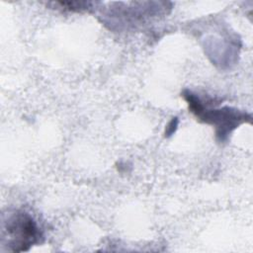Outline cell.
Instances as JSON below:
<instances>
[{"mask_svg":"<svg viewBox=\"0 0 253 253\" xmlns=\"http://www.w3.org/2000/svg\"><path fill=\"white\" fill-rule=\"evenodd\" d=\"M6 230L12 238L13 251H25L38 241L40 230L37 222L27 212H18L7 222Z\"/></svg>","mask_w":253,"mask_h":253,"instance_id":"1","label":"cell"}]
</instances>
